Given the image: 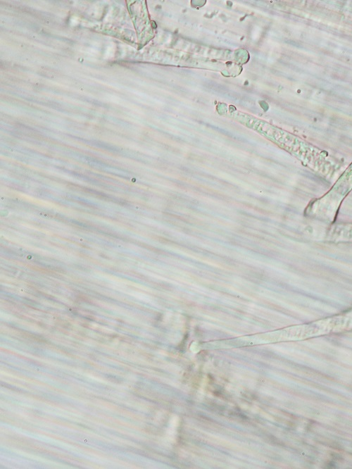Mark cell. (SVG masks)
<instances>
[{"label":"cell","instance_id":"obj_1","mask_svg":"<svg viewBox=\"0 0 352 469\" xmlns=\"http://www.w3.org/2000/svg\"><path fill=\"white\" fill-rule=\"evenodd\" d=\"M351 189L352 163L329 191L310 204L308 212L317 215H330L337 211L339 204Z\"/></svg>","mask_w":352,"mask_h":469}]
</instances>
